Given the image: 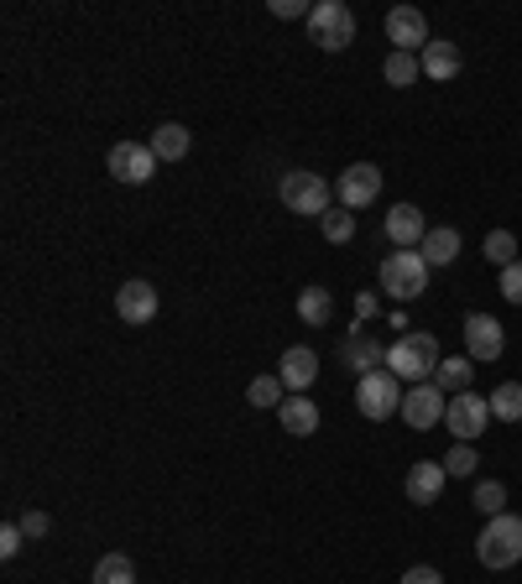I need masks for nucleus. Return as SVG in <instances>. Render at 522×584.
Here are the masks:
<instances>
[{"label":"nucleus","instance_id":"1","mask_svg":"<svg viewBox=\"0 0 522 584\" xmlns=\"http://www.w3.org/2000/svg\"><path fill=\"white\" fill-rule=\"evenodd\" d=\"M439 360H444V355H439V339L424 334V329H413V334H403V339H392V345H387V371L398 376V381H407V386L434 381Z\"/></svg>","mask_w":522,"mask_h":584},{"label":"nucleus","instance_id":"2","mask_svg":"<svg viewBox=\"0 0 522 584\" xmlns=\"http://www.w3.org/2000/svg\"><path fill=\"white\" fill-rule=\"evenodd\" d=\"M475 559L486 569H512L522 563V516L501 512V516H486L481 538H475Z\"/></svg>","mask_w":522,"mask_h":584},{"label":"nucleus","instance_id":"3","mask_svg":"<svg viewBox=\"0 0 522 584\" xmlns=\"http://www.w3.org/2000/svg\"><path fill=\"white\" fill-rule=\"evenodd\" d=\"M309 43H319L324 52H345L356 43V11L345 0H319L309 11Z\"/></svg>","mask_w":522,"mask_h":584},{"label":"nucleus","instance_id":"4","mask_svg":"<svg viewBox=\"0 0 522 584\" xmlns=\"http://www.w3.org/2000/svg\"><path fill=\"white\" fill-rule=\"evenodd\" d=\"M381 293H392L398 303H413L428 293V261L424 251H392L381 261Z\"/></svg>","mask_w":522,"mask_h":584},{"label":"nucleus","instance_id":"5","mask_svg":"<svg viewBox=\"0 0 522 584\" xmlns=\"http://www.w3.org/2000/svg\"><path fill=\"white\" fill-rule=\"evenodd\" d=\"M277 193H283V210L309 214V219H324V214H330V193H334V188L324 183L319 172H309V167H293V172H283Z\"/></svg>","mask_w":522,"mask_h":584},{"label":"nucleus","instance_id":"6","mask_svg":"<svg viewBox=\"0 0 522 584\" xmlns=\"http://www.w3.org/2000/svg\"><path fill=\"white\" fill-rule=\"evenodd\" d=\"M403 397H407L403 381L392 371H371L356 381V407H360V418H371V422L398 418V413H403Z\"/></svg>","mask_w":522,"mask_h":584},{"label":"nucleus","instance_id":"7","mask_svg":"<svg viewBox=\"0 0 522 584\" xmlns=\"http://www.w3.org/2000/svg\"><path fill=\"white\" fill-rule=\"evenodd\" d=\"M105 163H110V178H116V183L142 188V183H152V172H157V152H152L146 141H116Z\"/></svg>","mask_w":522,"mask_h":584},{"label":"nucleus","instance_id":"8","mask_svg":"<svg viewBox=\"0 0 522 584\" xmlns=\"http://www.w3.org/2000/svg\"><path fill=\"white\" fill-rule=\"evenodd\" d=\"M444 422H450V433L460 444H471V439L486 433V422H491V402L475 397V392H460V397H450V407H444Z\"/></svg>","mask_w":522,"mask_h":584},{"label":"nucleus","instance_id":"9","mask_svg":"<svg viewBox=\"0 0 522 584\" xmlns=\"http://www.w3.org/2000/svg\"><path fill=\"white\" fill-rule=\"evenodd\" d=\"M381 193V167L377 163H351L340 172V183H334V199L345 204V210H366V204H377Z\"/></svg>","mask_w":522,"mask_h":584},{"label":"nucleus","instance_id":"10","mask_svg":"<svg viewBox=\"0 0 522 584\" xmlns=\"http://www.w3.org/2000/svg\"><path fill=\"white\" fill-rule=\"evenodd\" d=\"M444 392L434 386V381H418V386H407V397H403V418L407 428H418V433H428L434 422H444Z\"/></svg>","mask_w":522,"mask_h":584},{"label":"nucleus","instance_id":"11","mask_svg":"<svg viewBox=\"0 0 522 584\" xmlns=\"http://www.w3.org/2000/svg\"><path fill=\"white\" fill-rule=\"evenodd\" d=\"M387 37H392V52H418V47L434 43L424 11H413V5H392L387 11Z\"/></svg>","mask_w":522,"mask_h":584},{"label":"nucleus","instance_id":"12","mask_svg":"<svg viewBox=\"0 0 522 584\" xmlns=\"http://www.w3.org/2000/svg\"><path fill=\"white\" fill-rule=\"evenodd\" d=\"M444 480H450V469H444V460H418V465L407 469L403 491L413 506H434L439 496H444Z\"/></svg>","mask_w":522,"mask_h":584},{"label":"nucleus","instance_id":"13","mask_svg":"<svg viewBox=\"0 0 522 584\" xmlns=\"http://www.w3.org/2000/svg\"><path fill=\"white\" fill-rule=\"evenodd\" d=\"M465 350H471V360H497L507 350V329L491 313H471L465 319Z\"/></svg>","mask_w":522,"mask_h":584},{"label":"nucleus","instance_id":"14","mask_svg":"<svg viewBox=\"0 0 522 584\" xmlns=\"http://www.w3.org/2000/svg\"><path fill=\"white\" fill-rule=\"evenodd\" d=\"M387 240L398 246V251H418L424 246V235H428V219L424 210H413V204H398V210H387Z\"/></svg>","mask_w":522,"mask_h":584},{"label":"nucleus","instance_id":"15","mask_svg":"<svg viewBox=\"0 0 522 584\" xmlns=\"http://www.w3.org/2000/svg\"><path fill=\"white\" fill-rule=\"evenodd\" d=\"M116 313L126 319V324H152V319H157V287L142 282V277L126 282V287L116 293Z\"/></svg>","mask_w":522,"mask_h":584},{"label":"nucleus","instance_id":"16","mask_svg":"<svg viewBox=\"0 0 522 584\" xmlns=\"http://www.w3.org/2000/svg\"><path fill=\"white\" fill-rule=\"evenodd\" d=\"M277 376H283V386L293 392V397H304L313 381H319V355H313L309 345H293V350H283V366H277Z\"/></svg>","mask_w":522,"mask_h":584},{"label":"nucleus","instance_id":"17","mask_svg":"<svg viewBox=\"0 0 522 584\" xmlns=\"http://www.w3.org/2000/svg\"><path fill=\"white\" fill-rule=\"evenodd\" d=\"M460 63H465V58H460V47H454L450 37H434V43L424 47V73L439 79V84H450L454 73H460Z\"/></svg>","mask_w":522,"mask_h":584},{"label":"nucleus","instance_id":"18","mask_svg":"<svg viewBox=\"0 0 522 584\" xmlns=\"http://www.w3.org/2000/svg\"><path fill=\"white\" fill-rule=\"evenodd\" d=\"M277 418H283V433H293V439L319 433V407H313L309 397H287L283 407H277Z\"/></svg>","mask_w":522,"mask_h":584},{"label":"nucleus","instance_id":"19","mask_svg":"<svg viewBox=\"0 0 522 584\" xmlns=\"http://www.w3.org/2000/svg\"><path fill=\"white\" fill-rule=\"evenodd\" d=\"M146 146L157 152V163H183V157H189V126H173V120H167V126L152 131Z\"/></svg>","mask_w":522,"mask_h":584},{"label":"nucleus","instance_id":"20","mask_svg":"<svg viewBox=\"0 0 522 584\" xmlns=\"http://www.w3.org/2000/svg\"><path fill=\"white\" fill-rule=\"evenodd\" d=\"M424 261L428 266H454V257H460V230H450V225H439V230L424 235Z\"/></svg>","mask_w":522,"mask_h":584},{"label":"nucleus","instance_id":"21","mask_svg":"<svg viewBox=\"0 0 522 584\" xmlns=\"http://www.w3.org/2000/svg\"><path fill=\"white\" fill-rule=\"evenodd\" d=\"M345 360L356 366V376H371L377 366H387V350H381L377 339H366V334H351L345 339Z\"/></svg>","mask_w":522,"mask_h":584},{"label":"nucleus","instance_id":"22","mask_svg":"<svg viewBox=\"0 0 522 584\" xmlns=\"http://www.w3.org/2000/svg\"><path fill=\"white\" fill-rule=\"evenodd\" d=\"M434 386L439 392H471V360L465 355H450V360H439V371H434Z\"/></svg>","mask_w":522,"mask_h":584},{"label":"nucleus","instance_id":"23","mask_svg":"<svg viewBox=\"0 0 522 584\" xmlns=\"http://www.w3.org/2000/svg\"><path fill=\"white\" fill-rule=\"evenodd\" d=\"M381 73H387V84H392V90H407V84H418V73H424V58H413V52H387Z\"/></svg>","mask_w":522,"mask_h":584},{"label":"nucleus","instance_id":"24","mask_svg":"<svg viewBox=\"0 0 522 584\" xmlns=\"http://www.w3.org/2000/svg\"><path fill=\"white\" fill-rule=\"evenodd\" d=\"M491 418L501 422H522V381H501L497 392H491Z\"/></svg>","mask_w":522,"mask_h":584},{"label":"nucleus","instance_id":"25","mask_svg":"<svg viewBox=\"0 0 522 584\" xmlns=\"http://www.w3.org/2000/svg\"><path fill=\"white\" fill-rule=\"evenodd\" d=\"M90 584H137V563L126 559V553H105L95 563V580Z\"/></svg>","mask_w":522,"mask_h":584},{"label":"nucleus","instance_id":"26","mask_svg":"<svg viewBox=\"0 0 522 584\" xmlns=\"http://www.w3.org/2000/svg\"><path fill=\"white\" fill-rule=\"evenodd\" d=\"M330 313H334V303L324 287H304V293H298V319H304V324H324Z\"/></svg>","mask_w":522,"mask_h":584},{"label":"nucleus","instance_id":"27","mask_svg":"<svg viewBox=\"0 0 522 584\" xmlns=\"http://www.w3.org/2000/svg\"><path fill=\"white\" fill-rule=\"evenodd\" d=\"M283 376H257V381H251V386H246V402H251V407H283Z\"/></svg>","mask_w":522,"mask_h":584},{"label":"nucleus","instance_id":"28","mask_svg":"<svg viewBox=\"0 0 522 584\" xmlns=\"http://www.w3.org/2000/svg\"><path fill=\"white\" fill-rule=\"evenodd\" d=\"M481 251H486V261H491V266H501V272H507V266L518 261V235H512V230H491Z\"/></svg>","mask_w":522,"mask_h":584},{"label":"nucleus","instance_id":"29","mask_svg":"<svg viewBox=\"0 0 522 584\" xmlns=\"http://www.w3.org/2000/svg\"><path fill=\"white\" fill-rule=\"evenodd\" d=\"M471 501H475V512L481 516H501L507 512V486H501V480H481Z\"/></svg>","mask_w":522,"mask_h":584},{"label":"nucleus","instance_id":"30","mask_svg":"<svg viewBox=\"0 0 522 584\" xmlns=\"http://www.w3.org/2000/svg\"><path fill=\"white\" fill-rule=\"evenodd\" d=\"M319 225H324V240H330V246H345V240L356 235V214H351V210H330Z\"/></svg>","mask_w":522,"mask_h":584},{"label":"nucleus","instance_id":"31","mask_svg":"<svg viewBox=\"0 0 522 584\" xmlns=\"http://www.w3.org/2000/svg\"><path fill=\"white\" fill-rule=\"evenodd\" d=\"M444 469H450V475H475V449L471 444H454L450 454H444Z\"/></svg>","mask_w":522,"mask_h":584},{"label":"nucleus","instance_id":"32","mask_svg":"<svg viewBox=\"0 0 522 584\" xmlns=\"http://www.w3.org/2000/svg\"><path fill=\"white\" fill-rule=\"evenodd\" d=\"M22 543H26L22 522H5V527H0V553H5V559H16V553H22Z\"/></svg>","mask_w":522,"mask_h":584},{"label":"nucleus","instance_id":"33","mask_svg":"<svg viewBox=\"0 0 522 584\" xmlns=\"http://www.w3.org/2000/svg\"><path fill=\"white\" fill-rule=\"evenodd\" d=\"M501 298H507V303H522V261H512V266L501 272Z\"/></svg>","mask_w":522,"mask_h":584},{"label":"nucleus","instance_id":"34","mask_svg":"<svg viewBox=\"0 0 522 584\" xmlns=\"http://www.w3.org/2000/svg\"><path fill=\"white\" fill-rule=\"evenodd\" d=\"M266 11H272V16H283V22H287V16H304V22H309L313 5H309V0H266Z\"/></svg>","mask_w":522,"mask_h":584},{"label":"nucleus","instance_id":"35","mask_svg":"<svg viewBox=\"0 0 522 584\" xmlns=\"http://www.w3.org/2000/svg\"><path fill=\"white\" fill-rule=\"evenodd\" d=\"M48 527H52L48 512H22V533H26V543H32V538H48Z\"/></svg>","mask_w":522,"mask_h":584},{"label":"nucleus","instance_id":"36","mask_svg":"<svg viewBox=\"0 0 522 584\" xmlns=\"http://www.w3.org/2000/svg\"><path fill=\"white\" fill-rule=\"evenodd\" d=\"M403 584H444V574H439L434 563H413V569L403 574Z\"/></svg>","mask_w":522,"mask_h":584},{"label":"nucleus","instance_id":"37","mask_svg":"<svg viewBox=\"0 0 522 584\" xmlns=\"http://www.w3.org/2000/svg\"><path fill=\"white\" fill-rule=\"evenodd\" d=\"M356 313H360V319H371V313H377V298H366V293H360V298H356Z\"/></svg>","mask_w":522,"mask_h":584}]
</instances>
